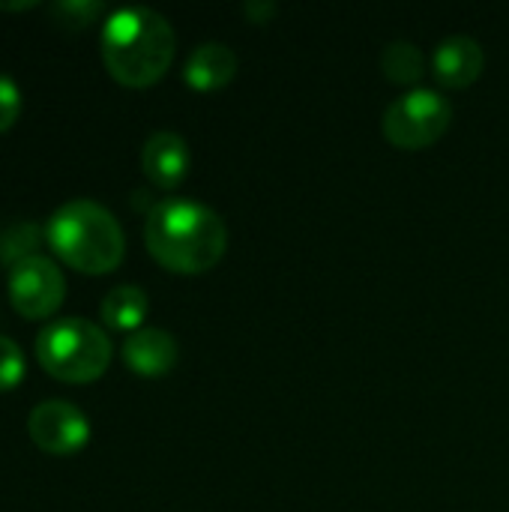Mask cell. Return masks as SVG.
Segmentation results:
<instances>
[{
	"instance_id": "6da1fadb",
	"label": "cell",
	"mask_w": 509,
	"mask_h": 512,
	"mask_svg": "<svg viewBox=\"0 0 509 512\" xmlns=\"http://www.w3.org/2000/svg\"><path fill=\"white\" fill-rule=\"evenodd\" d=\"M147 249L159 264L177 273H201L219 264L228 246L225 219L192 198H162L147 210Z\"/></svg>"
},
{
	"instance_id": "7a4b0ae2",
	"label": "cell",
	"mask_w": 509,
	"mask_h": 512,
	"mask_svg": "<svg viewBox=\"0 0 509 512\" xmlns=\"http://www.w3.org/2000/svg\"><path fill=\"white\" fill-rule=\"evenodd\" d=\"M174 57V27L150 6H123L102 24V60L108 72L132 87L162 78Z\"/></svg>"
},
{
	"instance_id": "3957f363",
	"label": "cell",
	"mask_w": 509,
	"mask_h": 512,
	"mask_svg": "<svg viewBox=\"0 0 509 512\" xmlns=\"http://www.w3.org/2000/svg\"><path fill=\"white\" fill-rule=\"evenodd\" d=\"M45 237L66 264L87 273L114 270L126 249L117 216L93 198L63 201L48 216Z\"/></svg>"
},
{
	"instance_id": "277c9868",
	"label": "cell",
	"mask_w": 509,
	"mask_h": 512,
	"mask_svg": "<svg viewBox=\"0 0 509 512\" xmlns=\"http://www.w3.org/2000/svg\"><path fill=\"white\" fill-rule=\"evenodd\" d=\"M36 357L42 369L60 381H93L111 360V339L99 324L69 315L39 330Z\"/></svg>"
},
{
	"instance_id": "5b68a950",
	"label": "cell",
	"mask_w": 509,
	"mask_h": 512,
	"mask_svg": "<svg viewBox=\"0 0 509 512\" xmlns=\"http://www.w3.org/2000/svg\"><path fill=\"white\" fill-rule=\"evenodd\" d=\"M453 120V105L432 87H414L393 99L384 111V135L402 150H420L435 144Z\"/></svg>"
},
{
	"instance_id": "8992f818",
	"label": "cell",
	"mask_w": 509,
	"mask_h": 512,
	"mask_svg": "<svg viewBox=\"0 0 509 512\" xmlns=\"http://www.w3.org/2000/svg\"><path fill=\"white\" fill-rule=\"evenodd\" d=\"M63 273L45 255H27L9 267V300L27 318H42L54 312L63 300Z\"/></svg>"
},
{
	"instance_id": "52a82bcc",
	"label": "cell",
	"mask_w": 509,
	"mask_h": 512,
	"mask_svg": "<svg viewBox=\"0 0 509 512\" xmlns=\"http://www.w3.org/2000/svg\"><path fill=\"white\" fill-rule=\"evenodd\" d=\"M27 432L36 447L63 456L78 450L90 438V420L66 399H42L30 408Z\"/></svg>"
},
{
	"instance_id": "ba28073f",
	"label": "cell",
	"mask_w": 509,
	"mask_h": 512,
	"mask_svg": "<svg viewBox=\"0 0 509 512\" xmlns=\"http://www.w3.org/2000/svg\"><path fill=\"white\" fill-rule=\"evenodd\" d=\"M483 66H486V51L468 33H453L441 39L432 54L435 78L447 87H468L471 81L480 78Z\"/></svg>"
},
{
	"instance_id": "9c48e42d",
	"label": "cell",
	"mask_w": 509,
	"mask_h": 512,
	"mask_svg": "<svg viewBox=\"0 0 509 512\" xmlns=\"http://www.w3.org/2000/svg\"><path fill=\"white\" fill-rule=\"evenodd\" d=\"M141 165H144V174L156 186L174 189L189 171V144H186V138L171 132V129H156L153 135H147V141L141 147Z\"/></svg>"
},
{
	"instance_id": "30bf717a",
	"label": "cell",
	"mask_w": 509,
	"mask_h": 512,
	"mask_svg": "<svg viewBox=\"0 0 509 512\" xmlns=\"http://www.w3.org/2000/svg\"><path fill=\"white\" fill-rule=\"evenodd\" d=\"M123 360L141 375H162L177 363V339L162 327H138L123 339Z\"/></svg>"
},
{
	"instance_id": "8fae6325",
	"label": "cell",
	"mask_w": 509,
	"mask_h": 512,
	"mask_svg": "<svg viewBox=\"0 0 509 512\" xmlns=\"http://www.w3.org/2000/svg\"><path fill=\"white\" fill-rule=\"evenodd\" d=\"M237 72V54L231 45L210 39L192 48V54L186 57V69L183 78L189 87L195 90H216L222 84H228Z\"/></svg>"
},
{
	"instance_id": "7c38bea8",
	"label": "cell",
	"mask_w": 509,
	"mask_h": 512,
	"mask_svg": "<svg viewBox=\"0 0 509 512\" xmlns=\"http://www.w3.org/2000/svg\"><path fill=\"white\" fill-rule=\"evenodd\" d=\"M147 315V294L138 285H114L102 297V318L114 330H138L141 318Z\"/></svg>"
},
{
	"instance_id": "4fadbf2b",
	"label": "cell",
	"mask_w": 509,
	"mask_h": 512,
	"mask_svg": "<svg viewBox=\"0 0 509 512\" xmlns=\"http://www.w3.org/2000/svg\"><path fill=\"white\" fill-rule=\"evenodd\" d=\"M381 66H384V75L399 81V84H411L423 75L426 69V60H423V51L420 45L408 42V39H396L384 48L381 54Z\"/></svg>"
},
{
	"instance_id": "5bb4252c",
	"label": "cell",
	"mask_w": 509,
	"mask_h": 512,
	"mask_svg": "<svg viewBox=\"0 0 509 512\" xmlns=\"http://www.w3.org/2000/svg\"><path fill=\"white\" fill-rule=\"evenodd\" d=\"M39 225L36 222H12L6 231H0V261L15 264L27 255H36L39 246Z\"/></svg>"
},
{
	"instance_id": "9a60e30c",
	"label": "cell",
	"mask_w": 509,
	"mask_h": 512,
	"mask_svg": "<svg viewBox=\"0 0 509 512\" xmlns=\"http://www.w3.org/2000/svg\"><path fill=\"white\" fill-rule=\"evenodd\" d=\"M102 12V3L99 0H57L51 6V15L66 24V27H84L90 24L96 15Z\"/></svg>"
},
{
	"instance_id": "2e32d148",
	"label": "cell",
	"mask_w": 509,
	"mask_h": 512,
	"mask_svg": "<svg viewBox=\"0 0 509 512\" xmlns=\"http://www.w3.org/2000/svg\"><path fill=\"white\" fill-rule=\"evenodd\" d=\"M24 375V354L21 348L9 339V336H0V390L6 387H15Z\"/></svg>"
},
{
	"instance_id": "e0dca14e",
	"label": "cell",
	"mask_w": 509,
	"mask_h": 512,
	"mask_svg": "<svg viewBox=\"0 0 509 512\" xmlns=\"http://www.w3.org/2000/svg\"><path fill=\"white\" fill-rule=\"evenodd\" d=\"M18 108H21V90L9 75L0 72V129H6L18 117Z\"/></svg>"
},
{
	"instance_id": "ac0fdd59",
	"label": "cell",
	"mask_w": 509,
	"mask_h": 512,
	"mask_svg": "<svg viewBox=\"0 0 509 512\" xmlns=\"http://www.w3.org/2000/svg\"><path fill=\"white\" fill-rule=\"evenodd\" d=\"M243 12H246L255 24H264L270 15H276V3H273V0H246V3H243Z\"/></svg>"
}]
</instances>
